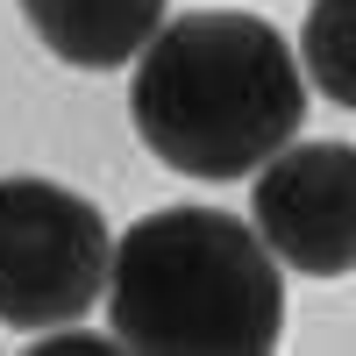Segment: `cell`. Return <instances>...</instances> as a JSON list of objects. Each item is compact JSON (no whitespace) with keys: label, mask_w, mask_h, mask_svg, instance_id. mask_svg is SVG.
I'll return each mask as SVG.
<instances>
[{"label":"cell","mask_w":356,"mask_h":356,"mask_svg":"<svg viewBox=\"0 0 356 356\" xmlns=\"http://www.w3.org/2000/svg\"><path fill=\"white\" fill-rule=\"evenodd\" d=\"M57 65L114 72L164 29V0H15Z\"/></svg>","instance_id":"5"},{"label":"cell","mask_w":356,"mask_h":356,"mask_svg":"<svg viewBox=\"0 0 356 356\" xmlns=\"http://www.w3.org/2000/svg\"><path fill=\"white\" fill-rule=\"evenodd\" d=\"M107 328L150 356H264L285 335V264L221 207L143 214L107 264Z\"/></svg>","instance_id":"2"},{"label":"cell","mask_w":356,"mask_h":356,"mask_svg":"<svg viewBox=\"0 0 356 356\" xmlns=\"http://www.w3.org/2000/svg\"><path fill=\"white\" fill-rule=\"evenodd\" d=\"M114 235L93 200L57 178H0V321L8 328H65L107 300Z\"/></svg>","instance_id":"3"},{"label":"cell","mask_w":356,"mask_h":356,"mask_svg":"<svg viewBox=\"0 0 356 356\" xmlns=\"http://www.w3.org/2000/svg\"><path fill=\"white\" fill-rule=\"evenodd\" d=\"M129 122L143 150L186 178H243L307 122V72L285 29L250 8H193L136 50Z\"/></svg>","instance_id":"1"},{"label":"cell","mask_w":356,"mask_h":356,"mask_svg":"<svg viewBox=\"0 0 356 356\" xmlns=\"http://www.w3.org/2000/svg\"><path fill=\"white\" fill-rule=\"evenodd\" d=\"M300 72L335 107H356V0H314L300 22Z\"/></svg>","instance_id":"6"},{"label":"cell","mask_w":356,"mask_h":356,"mask_svg":"<svg viewBox=\"0 0 356 356\" xmlns=\"http://www.w3.org/2000/svg\"><path fill=\"white\" fill-rule=\"evenodd\" d=\"M250 228L285 271L349 278L356 271V143H285L257 164Z\"/></svg>","instance_id":"4"}]
</instances>
